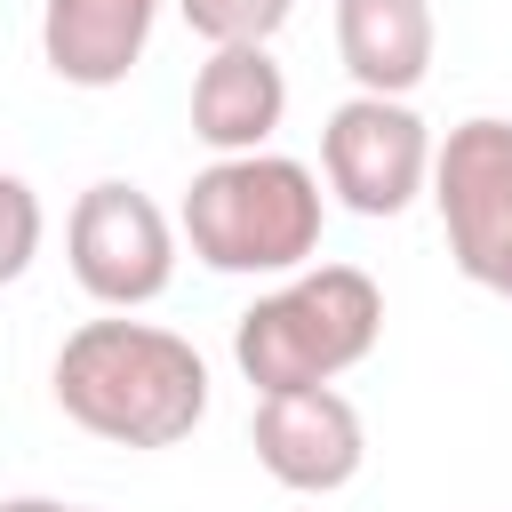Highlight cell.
Segmentation results:
<instances>
[{"label":"cell","mask_w":512,"mask_h":512,"mask_svg":"<svg viewBox=\"0 0 512 512\" xmlns=\"http://www.w3.org/2000/svg\"><path fill=\"white\" fill-rule=\"evenodd\" d=\"M56 408L112 448H176L208 416V360L152 320H80L56 344Z\"/></svg>","instance_id":"6da1fadb"},{"label":"cell","mask_w":512,"mask_h":512,"mask_svg":"<svg viewBox=\"0 0 512 512\" xmlns=\"http://www.w3.org/2000/svg\"><path fill=\"white\" fill-rule=\"evenodd\" d=\"M160 0H40V56L64 88H120L152 48Z\"/></svg>","instance_id":"9c48e42d"},{"label":"cell","mask_w":512,"mask_h":512,"mask_svg":"<svg viewBox=\"0 0 512 512\" xmlns=\"http://www.w3.org/2000/svg\"><path fill=\"white\" fill-rule=\"evenodd\" d=\"M320 176L352 216H400L432 192V128L408 96H344L320 128Z\"/></svg>","instance_id":"8992f818"},{"label":"cell","mask_w":512,"mask_h":512,"mask_svg":"<svg viewBox=\"0 0 512 512\" xmlns=\"http://www.w3.org/2000/svg\"><path fill=\"white\" fill-rule=\"evenodd\" d=\"M80 512H88V504H80Z\"/></svg>","instance_id":"5bb4252c"},{"label":"cell","mask_w":512,"mask_h":512,"mask_svg":"<svg viewBox=\"0 0 512 512\" xmlns=\"http://www.w3.org/2000/svg\"><path fill=\"white\" fill-rule=\"evenodd\" d=\"M40 224H48V216H40V192H32L24 176L0 168V288L32 272V256H40Z\"/></svg>","instance_id":"7c38bea8"},{"label":"cell","mask_w":512,"mask_h":512,"mask_svg":"<svg viewBox=\"0 0 512 512\" xmlns=\"http://www.w3.org/2000/svg\"><path fill=\"white\" fill-rule=\"evenodd\" d=\"M376 336H384V288L360 264H312L232 320V360L264 400V392L336 384L376 352Z\"/></svg>","instance_id":"3957f363"},{"label":"cell","mask_w":512,"mask_h":512,"mask_svg":"<svg viewBox=\"0 0 512 512\" xmlns=\"http://www.w3.org/2000/svg\"><path fill=\"white\" fill-rule=\"evenodd\" d=\"M248 440H256V464H264L280 488H296V496H328V488H344V480L360 472V456H368V440H360V408H352L336 384L264 392Z\"/></svg>","instance_id":"52a82bcc"},{"label":"cell","mask_w":512,"mask_h":512,"mask_svg":"<svg viewBox=\"0 0 512 512\" xmlns=\"http://www.w3.org/2000/svg\"><path fill=\"white\" fill-rule=\"evenodd\" d=\"M432 208L456 272L512 304V120L480 112L448 128V144L432 152Z\"/></svg>","instance_id":"277c9868"},{"label":"cell","mask_w":512,"mask_h":512,"mask_svg":"<svg viewBox=\"0 0 512 512\" xmlns=\"http://www.w3.org/2000/svg\"><path fill=\"white\" fill-rule=\"evenodd\" d=\"M0 512H80V504H56V496H8Z\"/></svg>","instance_id":"4fadbf2b"},{"label":"cell","mask_w":512,"mask_h":512,"mask_svg":"<svg viewBox=\"0 0 512 512\" xmlns=\"http://www.w3.org/2000/svg\"><path fill=\"white\" fill-rule=\"evenodd\" d=\"M320 176L288 152H224L184 184L176 232L192 240V256L208 272L232 280H288L320 256Z\"/></svg>","instance_id":"7a4b0ae2"},{"label":"cell","mask_w":512,"mask_h":512,"mask_svg":"<svg viewBox=\"0 0 512 512\" xmlns=\"http://www.w3.org/2000/svg\"><path fill=\"white\" fill-rule=\"evenodd\" d=\"M280 120H288V72L272 64V40L208 48V64L192 72V136L224 160V152H264Z\"/></svg>","instance_id":"ba28073f"},{"label":"cell","mask_w":512,"mask_h":512,"mask_svg":"<svg viewBox=\"0 0 512 512\" xmlns=\"http://www.w3.org/2000/svg\"><path fill=\"white\" fill-rule=\"evenodd\" d=\"M64 256H72V280L104 312H136V304L168 296V280H176V224L160 216L152 192L104 176V184H88L72 200Z\"/></svg>","instance_id":"5b68a950"},{"label":"cell","mask_w":512,"mask_h":512,"mask_svg":"<svg viewBox=\"0 0 512 512\" xmlns=\"http://www.w3.org/2000/svg\"><path fill=\"white\" fill-rule=\"evenodd\" d=\"M336 56L360 96H416L432 72V0H336Z\"/></svg>","instance_id":"30bf717a"},{"label":"cell","mask_w":512,"mask_h":512,"mask_svg":"<svg viewBox=\"0 0 512 512\" xmlns=\"http://www.w3.org/2000/svg\"><path fill=\"white\" fill-rule=\"evenodd\" d=\"M296 0H176V16L208 40V48H232V40H272L288 24Z\"/></svg>","instance_id":"8fae6325"}]
</instances>
